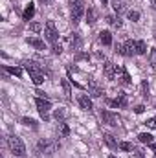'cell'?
I'll return each instance as SVG.
<instances>
[{
	"label": "cell",
	"mask_w": 156,
	"mask_h": 158,
	"mask_svg": "<svg viewBox=\"0 0 156 158\" xmlns=\"http://www.w3.org/2000/svg\"><path fill=\"white\" fill-rule=\"evenodd\" d=\"M7 145H9V149H11V153L15 155V156H24L26 155V145H24V142L18 138V136H9L7 138Z\"/></svg>",
	"instance_id": "1"
},
{
	"label": "cell",
	"mask_w": 156,
	"mask_h": 158,
	"mask_svg": "<svg viewBox=\"0 0 156 158\" xmlns=\"http://www.w3.org/2000/svg\"><path fill=\"white\" fill-rule=\"evenodd\" d=\"M24 68L30 72V77H31V81L35 85H42L44 83V76H42V72L39 70V66L35 63H24Z\"/></svg>",
	"instance_id": "2"
},
{
	"label": "cell",
	"mask_w": 156,
	"mask_h": 158,
	"mask_svg": "<svg viewBox=\"0 0 156 158\" xmlns=\"http://www.w3.org/2000/svg\"><path fill=\"white\" fill-rule=\"evenodd\" d=\"M116 52L119 55H136V40H127L125 44H116Z\"/></svg>",
	"instance_id": "3"
},
{
	"label": "cell",
	"mask_w": 156,
	"mask_h": 158,
	"mask_svg": "<svg viewBox=\"0 0 156 158\" xmlns=\"http://www.w3.org/2000/svg\"><path fill=\"white\" fill-rule=\"evenodd\" d=\"M35 103H37L40 118L44 119V121H48V119H50V110H51V103H50L48 99H42V98H37Z\"/></svg>",
	"instance_id": "4"
},
{
	"label": "cell",
	"mask_w": 156,
	"mask_h": 158,
	"mask_svg": "<svg viewBox=\"0 0 156 158\" xmlns=\"http://www.w3.org/2000/svg\"><path fill=\"white\" fill-rule=\"evenodd\" d=\"M57 28H55V22L53 20H48L46 24H44V37H46V40H50V42H57Z\"/></svg>",
	"instance_id": "5"
},
{
	"label": "cell",
	"mask_w": 156,
	"mask_h": 158,
	"mask_svg": "<svg viewBox=\"0 0 156 158\" xmlns=\"http://www.w3.org/2000/svg\"><path fill=\"white\" fill-rule=\"evenodd\" d=\"M101 119L107 125H112V127H116L117 123H119V116L114 114V112H110V110H101Z\"/></svg>",
	"instance_id": "6"
},
{
	"label": "cell",
	"mask_w": 156,
	"mask_h": 158,
	"mask_svg": "<svg viewBox=\"0 0 156 158\" xmlns=\"http://www.w3.org/2000/svg\"><path fill=\"white\" fill-rule=\"evenodd\" d=\"M57 147H59V145H57V143H51L50 140H40L39 142V151L40 153H46V155H51Z\"/></svg>",
	"instance_id": "7"
},
{
	"label": "cell",
	"mask_w": 156,
	"mask_h": 158,
	"mask_svg": "<svg viewBox=\"0 0 156 158\" xmlns=\"http://www.w3.org/2000/svg\"><path fill=\"white\" fill-rule=\"evenodd\" d=\"M103 72H105V77L107 79H114L117 74V66L114 63H110V61H107L105 64H103Z\"/></svg>",
	"instance_id": "8"
},
{
	"label": "cell",
	"mask_w": 156,
	"mask_h": 158,
	"mask_svg": "<svg viewBox=\"0 0 156 158\" xmlns=\"http://www.w3.org/2000/svg\"><path fill=\"white\" fill-rule=\"evenodd\" d=\"M83 4L81 2H77V4H74L72 6V22L74 24H77L79 20H81V17H83Z\"/></svg>",
	"instance_id": "9"
},
{
	"label": "cell",
	"mask_w": 156,
	"mask_h": 158,
	"mask_svg": "<svg viewBox=\"0 0 156 158\" xmlns=\"http://www.w3.org/2000/svg\"><path fill=\"white\" fill-rule=\"evenodd\" d=\"M107 103L110 105V107H127V96L123 94V92H119V96H117V99H107Z\"/></svg>",
	"instance_id": "10"
},
{
	"label": "cell",
	"mask_w": 156,
	"mask_h": 158,
	"mask_svg": "<svg viewBox=\"0 0 156 158\" xmlns=\"http://www.w3.org/2000/svg\"><path fill=\"white\" fill-rule=\"evenodd\" d=\"M79 105H81V109H84V110H92L94 109V105H92V99L88 98V96H79Z\"/></svg>",
	"instance_id": "11"
},
{
	"label": "cell",
	"mask_w": 156,
	"mask_h": 158,
	"mask_svg": "<svg viewBox=\"0 0 156 158\" xmlns=\"http://www.w3.org/2000/svg\"><path fill=\"white\" fill-rule=\"evenodd\" d=\"M28 44L30 46H33L35 50H46V44H44V40H40V39H37V37H28Z\"/></svg>",
	"instance_id": "12"
},
{
	"label": "cell",
	"mask_w": 156,
	"mask_h": 158,
	"mask_svg": "<svg viewBox=\"0 0 156 158\" xmlns=\"http://www.w3.org/2000/svg\"><path fill=\"white\" fill-rule=\"evenodd\" d=\"M117 72H119V83H121V85H130V76H129V74H127V70H125V68H123V66H119V68H117Z\"/></svg>",
	"instance_id": "13"
},
{
	"label": "cell",
	"mask_w": 156,
	"mask_h": 158,
	"mask_svg": "<svg viewBox=\"0 0 156 158\" xmlns=\"http://www.w3.org/2000/svg\"><path fill=\"white\" fill-rule=\"evenodd\" d=\"M33 15H35V6H33V4H28L26 9H24V13H22V19H24V20H31Z\"/></svg>",
	"instance_id": "14"
},
{
	"label": "cell",
	"mask_w": 156,
	"mask_h": 158,
	"mask_svg": "<svg viewBox=\"0 0 156 158\" xmlns=\"http://www.w3.org/2000/svg\"><path fill=\"white\" fill-rule=\"evenodd\" d=\"M154 136L153 134H149V132H142V134H138V140H140V143H147V145H151L154 140H153Z\"/></svg>",
	"instance_id": "15"
},
{
	"label": "cell",
	"mask_w": 156,
	"mask_h": 158,
	"mask_svg": "<svg viewBox=\"0 0 156 158\" xmlns=\"http://www.w3.org/2000/svg\"><path fill=\"white\" fill-rule=\"evenodd\" d=\"M68 40H70V46H72L74 50L81 48V37H79V33H72V35L68 37Z\"/></svg>",
	"instance_id": "16"
},
{
	"label": "cell",
	"mask_w": 156,
	"mask_h": 158,
	"mask_svg": "<svg viewBox=\"0 0 156 158\" xmlns=\"http://www.w3.org/2000/svg\"><path fill=\"white\" fill-rule=\"evenodd\" d=\"M103 138H105V143H107L110 149H116L117 145H119L116 140H114V136H112V134H109V132H105V134H103Z\"/></svg>",
	"instance_id": "17"
},
{
	"label": "cell",
	"mask_w": 156,
	"mask_h": 158,
	"mask_svg": "<svg viewBox=\"0 0 156 158\" xmlns=\"http://www.w3.org/2000/svg\"><path fill=\"white\" fill-rule=\"evenodd\" d=\"M96 20H97L96 9H94V7H88V9H86V22H88V24H94Z\"/></svg>",
	"instance_id": "18"
},
{
	"label": "cell",
	"mask_w": 156,
	"mask_h": 158,
	"mask_svg": "<svg viewBox=\"0 0 156 158\" xmlns=\"http://www.w3.org/2000/svg\"><path fill=\"white\" fill-rule=\"evenodd\" d=\"M99 40H101L105 46H110V44H112V35H110V31H101V33H99Z\"/></svg>",
	"instance_id": "19"
},
{
	"label": "cell",
	"mask_w": 156,
	"mask_h": 158,
	"mask_svg": "<svg viewBox=\"0 0 156 158\" xmlns=\"http://www.w3.org/2000/svg\"><path fill=\"white\" fill-rule=\"evenodd\" d=\"M147 53V44L143 40H136V55H143Z\"/></svg>",
	"instance_id": "20"
},
{
	"label": "cell",
	"mask_w": 156,
	"mask_h": 158,
	"mask_svg": "<svg viewBox=\"0 0 156 158\" xmlns=\"http://www.w3.org/2000/svg\"><path fill=\"white\" fill-rule=\"evenodd\" d=\"M107 22H109L112 28H121V26H123V22L119 20V17H107Z\"/></svg>",
	"instance_id": "21"
},
{
	"label": "cell",
	"mask_w": 156,
	"mask_h": 158,
	"mask_svg": "<svg viewBox=\"0 0 156 158\" xmlns=\"http://www.w3.org/2000/svg\"><path fill=\"white\" fill-rule=\"evenodd\" d=\"M6 72H9L11 76H17V77L22 76V68H18V66H6Z\"/></svg>",
	"instance_id": "22"
},
{
	"label": "cell",
	"mask_w": 156,
	"mask_h": 158,
	"mask_svg": "<svg viewBox=\"0 0 156 158\" xmlns=\"http://www.w3.org/2000/svg\"><path fill=\"white\" fill-rule=\"evenodd\" d=\"M57 132H59V136H68L70 134V129H68V125L66 123H59V129H57Z\"/></svg>",
	"instance_id": "23"
},
{
	"label": "cell",
	"mask_w": 156,
	"mask_h": 158,
	"mask_svg": "<svg viewBox=\"0 0 156 158\" xmlns=\"http://www.w3.org/2000/svg\"><path fill=\"white\" fill-rule=\"evenodd\" d=\"M112 4H114V11H116L117 17H119V13H123V11H125V4H123V0H114Z\"/></svg>",
	"instance_id": "24"
},
{
	"label": "cell",
	"mask_w": 156,
	"mask_h": 158,
	"mask_svg": "<svg viewBox=\"0 0 156 158\" xmlns=\"http://www.w3.org/2000/svg\"><path fill=\"white\" fill-rule=\"evenodd\" d=\"M61 85H63L64 96H66V98H70V94H72V88H70V83H68V79H61Z\"/></svg>",
	"instance_id": "25"
},
{
	"label": "cell",
	"mask_w": 156,
	"mask_h": 158,
	"mask_svg": "<svg viewBox=\"0 0 156 158\" xmlns=\"http://www.w3.org/2000/svg\"><path fill=\"white\" fill-rule=\"evenodd\" d=\"M149 63L153 68H156V48H151V52H149Z\"/></svg>",
	"instance_id": "26"
},
{
	"label": "cell",
	"mask_w": 156,
	"mask_h": 158,
	"mask_svg": "<svg viewBox=\"0 0 156 158\" xmlns=\"http://www.w3.org/2000/svg\"><path fill=\"white\" fill-rule=\"evenodd\" d=\"M117 147H119L121 151H134V145H132V143H129V142H121Z\"/></svg>",
	"instance_id": "27"
},
{
	"label": "cell",
	"mask_w": 156,
	"mask_h": 158,
	"mask_svg": "<svg viewBox=\"0 0 156 158\" xmlns=\"http://www.w3.org/2000/svg\"><path fill=\"white\" fill-rule=\"evenodd\" d=\"M127 17H129V20H132V22H138V20H140V13H138V11H129Z\"/></svg>",
	"instance_id": "28"
},
{
	"label": "cell",
	"mask_w": 156,
	"mask_h": 158,
	"mask_svg": "<svg viewBox=\"0 0 156 158\" xmlns=\"http://www.w3.org/2000/svg\"><path fill=\"white\" fill-rule=\"evenodd\" d=\"M90 92H92V96H94V98H99V96L103 94V90H101V88H97V86H92V88H90Z\"/></svg>",
	"instance_id": "29"
},
{
	"label": "cell",
	"mask_w": 156,
	"mask_h": 158,
	"mask_svg": "<svg viewBox=\"0 0 156 158\" xmlns=\"http://www.w3.org/2000/svg\"><path fill=\"white\" fill-rule=\"evenodd\" d=\"M143 125H147L149 129H156V118H149L145 123H143Z\"/></svg>",
	"instance_id": "30"
},
{
	"label": "cell",
	"mask_w": 156,
	"mask_h": 158,
	"mask_svg": "<svg viewBox=\"0 0 156 158\" xmlns=\"http://www.w3.org/2000/svg\"><path fill=\"white\" fill-rule=\"evenodd\" d=\"M30 30H31V31H35V33H39L40 30H42V24H39V22H33V24L30 26Z\"/></svg>",
	"instance_id": "31"
},
{
	"label": "cell",
	"mask_w": 156,
	"mask_h": 158,
	"mask_svg": "<svg viewBox=\"0 0 156 158\" xmlns=\"http://www.w3.org/2000/svg\"><path fill=\"white\" fill-rule=\"evenodd\" d=\"M142 92H143V96H145V98L149 96V85H147V81H143V83H142Z\"/></svg>",
	"instance_id": "32"
},
{
	"label": "cell",
	"mask_w": 156,
	"mask_h": 158,
	"mask_svg": "<svg viewBox=\"0 0 156 158\" xmlns=\"http://www.w3.org/2000/svg\"><path fill=\"white\" fill-rule=\"evenodd\" d=\"M53 116H55V118H57V119H63V118H64V110H63V109H57Z\"/></svg>",
	"instance_id": "33"
},
{
	"label": "cell",
	"mask_w": 156,
	"mask_h": 158,
	"mask_svg": "<svg viewBox=\"0 0 156 158\" xmlns=\"http://www.w3.org/2000/svg\"><path fill=\"white\" fill-rule=\"evenodd\" d=\"M22 123H24V125H31V127H35V121H33L31 118H22Z\"/></svg>",
	"instance_id": "34"
},
{
	"label": "cell",
	"mask_w": 156,
	"mask_h": 158,
	"mask_svg": "<svg viewBox=\"0 0 156 158\" xmlns=\"http://www.w3.org/2000/svg\"><path fill=\"white\" fill-rule=\"evenodd\" d=\"M61 52H63V46H61V44H57V42H55V44H53V53H57V55H59V53H61Z\"/></svg>",
	"instance_id": "35"
},
{
	"label": "cell",
	"mask_w": 156,
	"mask_h": 158,
	"mask_svg": "<svg viewBox=\"0 0 156 158\" xmlns=\"http://www.w3.org/2000/svg\"><path fill=\"white\" fill-rule=\"evenodd\" d=\"M143 110H145V107H143V105H136V107H134V112H136V114H142Z\"/></svg>",
	"instance_id": "36"
},
{
	"label": "cell",
	"mask_w": 156,
	"mask_h": 158,
	"mask_svg": "<svg viewBox=\"0 0 156 158\" xmlns=\"http://www.w3.org/2000/svg\"><path fill=\"white\" fill-rule=\"evenodd\" d=\"M132 158H145V156H143V153H142V151H136V149H134V155H132Z\"/></svg>",
	"instance_id": "37"
},
{
	"label": "cell",
	"mask_w": 156,
	"mask_h": 158,
	"mask_svg": "<svg viewBox=\"0 0 156 158\" xmlns=\"http://www.w3.org/2000/svg\"><path fill=\"white\" fill-rule=\"evenodd\" d=\"M151 149H153V151H156V142H153V143H151Z\"/></svg>",
	"instance_id": "38"
},
{
	"label": "cell",
	"mask_w": 156,
	"mask_h": 158,
	"mask_svg": "<svg viewBox=\"0 0 156 158\" xmlns=\"http://www.w3.org/2000/svg\"><path fill=\"white\" fill-rule=\"evenodd\" d=\"M151 6H153V9H156V0H151Z\"/></svg>",
	"instance_id": "39"
},
{
	"label": "cell",
	"mask_w": 156,
	"mask_h": 158,
	"mask_svg": "<svg viewBox=\"0 0 156 158\" xmlns=\"http://www.w3.org/2000/svg\"><path fill=\"white\" fill-rule=\"evenodd\" d=\"M68 2H70V6H74V4H77L79 0H68Z\"/></svg>",
	"instance_id": "40"
},
{
	"label": "cell",
	"mask_w": 156,
	"mask_h": 158,
	"mask_svg": "<svg viewBox=\"0 0 156 158\" xmlns=\"http://www.w3.org/2000/svg\"><path fill=\"white\" fill-rule=\"evenodd\" d=\"M99 2H101L103 6H107V4H109V0H99Z\"/></svg>",
	"instance_id": "41"
},
{
	"label": "cell",
	"mask_w": 156,
	"mask_h": 158,
	"mask_svg": "<svg viewBox=\"0 0 156 158\" xmlns=\"http://www.w3.org/2000/svg\"><path fill=\"white\" fill-rule=\"evenodd\" d=\"M40 2H44V4H51V0H40Z\"/></svg>",
	"instance_id": "42"
},
{
	"label": "cell",
	"mask_w": 156,
	"mask_h": 158,
	"mask_svg": "<svg viewBox=\"0 0 156 158\" xmlns=\"http://www.w3.org/2000/svg\"><path fill=\"white\" fill-rule=\"evenodd\" d=\"M109 158H116V156H114V155H110V156H109Z\"/></svg>",
	"instance_id": "43"
},
{
	"label": "cell",
	"mask_w": 156,
	"mask_h": 158,
	"mask_svg": "<svg viewBox=\"0 0 156 158\" xmlns=\"http://www.w3.org/2000/svg\"><path fill=\"white\" fill-rule=\"evenodd\" d=\"M154 39H156V30H154Z\"/></svg>",
	"instance_id": "44"
},
{
	"label": "cell",
	"mask_w": 156,
	"mask_h": 158,
	"mask_svg": "<svg viewBox=\"0 0 156 158\" xmlns=\"http://www.w3.org/2000/svg\"><path fill=\"white\" fill-rule=\"evenodd\" d=\"M154 158H156V155H154Z\"/></svg>",
	"instance_id": "45"
}]
</instances>
